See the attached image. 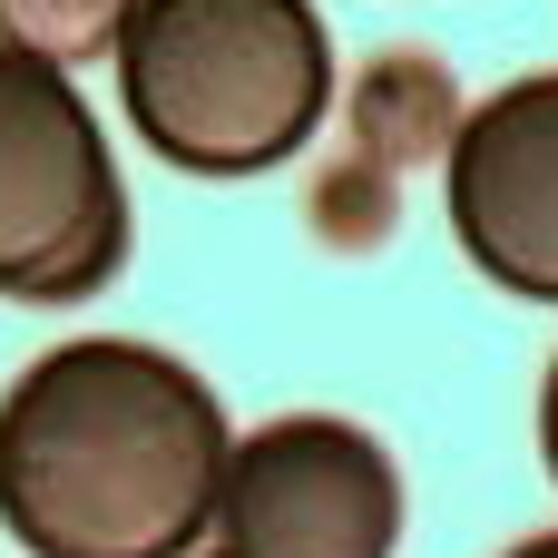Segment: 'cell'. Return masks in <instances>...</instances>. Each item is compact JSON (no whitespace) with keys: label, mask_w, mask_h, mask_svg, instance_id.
I'll return each mask as SVG.
<instances>
[{"label":"cell","mask_w":558,"mask_h":558,"mask_svg":"<svg viewBox=\"0 0 558 558\" xmlns=\"http://www.w3.org/2000/svg\"><path fill=\"white\" fill-rule=\"evenodd\" d=\"M108 59L137 147L186 177L284 167L333 98V39L314 0H137Z\"/></svg>","instance_id":"7a4b0ae2"},{"label":"cell","mask_w":558,"mask_h":558,"mask_svg":"<svg viewBox=\"0 0 558 558\" xmlns=\"http://www.w3.org/2000/svg\"><path fill=\"white\" fill-rule=\"evenodd\" d=\"M137 0H0V49H29L49 69H78L98 49H118Z\"/></svg>","instance_id":"52a82bcc"},{"label":"cell","mask_w":558,"mask_h":558,"mask_svg":"<svg viewBox=\"0 0 558 558\" xmlns=\"http://www.w3.org/2000/svg\"><path fill=\"white\" fill-rule=\"evenodd\" d=\"M539 451H549V481H558V363H549V383H539Z\"/></svg>","instance_id":"ba28073f"},{"label":"cell","mask_w":558,"mask_h":558,"mask_svg":"<svg viewBox=\"0 0 558 558\" xmlns=\"http://www.w3.org/2000/svg\"><path fill=\"white\" fill-rule=\"evenodd\" d=\"M118 265H128V186L88 98L69 88V69L0 49V294L88 304Z\"/></svg>","instance_id":"3957f363"},{"label":"cell","mask_w":558,"mask_h":558,"mask_svg":"<svg viewBox=\"0 0 558 558\" xmlns=\"http://www.w3.org/2000/svg\"><path fill=\"white\" fill-rule=\"evenodd\" d=\"M510 558H558V530H549V539H520Z\"/></svg>","instance_id":"9c48e42d"},{"label":"cell","mask_w":558,"mask_h":558,"mask_svg":"<svg viewBox=\"0 0 558 558\" xmlns=\"http://www.w3.org/2000/svg\"><path fill=\"white\" fill-rule=\"evenodd\" d=\"M353 128H363V157H422V147H441V128H451V78H441L432 59H392V69L363 88Z\"/></svg>","instance_id":"8992f818"},{"label":"cell","mask_w":558,"mask_h":558,"mask_svg":"<svg viewBox=\"0 0 558 558\" xmlns=\"http://www.w3.org/2000/svg\"><path fill=\"white\" fill-rule=\"evenodd\" d=\"M226 402L157 343L78 333L0 392V530L29 558H186L216 530Z\"/></svg>","instance_id":"6da1fadb"},{"label":"cell","mask_w":558,"mask_h":558,"mask_svg":"<svg viewBox=\"0 0 558 558\" xmlns=\"http://www.w3.org/2000/svg\"><path fill=\"white\" fill-rule=\"evenodd\" d=\"M402 471L363 422L284 412L226 451L216 549L235 558H392Z\"/></svg>","instance_id":"277c9868"},{"label":"cell","mask_w":558,"mask_h":558,"mask_svg":"<svg viewBox=\"0 0 558 558\" xmlns=\"http://www.w3.org/2000/svg\"><path fill=\"white\" fill-rule=\"evenodd\" d=\"M441 196H451L461 255L500 294L558 304V69L510 78L500 98H481L461 118Z\"/></svg>","instance_id":"5b68a950"},{"label":"cell","mask_w":558,"mask_h":558,"mask_svg":"<svg viewBox=\"0 0 558 558\" xmlns=\"http://www.w3.org/2000/svg\"><path fill=\"white\" fill-rule=\"evenodd\" d=\"M206 558H235V549H206Z\"/></svg>","instance_id":"30bf717a"}]
</instances>
